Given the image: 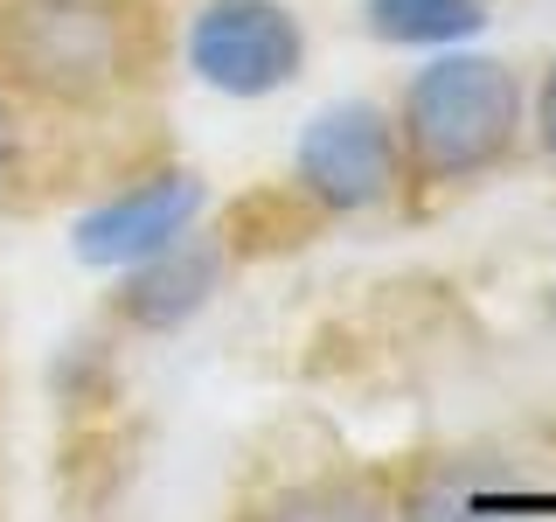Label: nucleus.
Wrapping results in <instances>:
<instances>
[{
  "instance_id": "1",
  "label": "nucleus",
  "mask_w": 556,
  "mask_h": 522,
  "mask_svg": "<svg viewBox=\"0 0 556 522\" xmlns=\"http://www.w3.org/2000/svg\"><path fill=\"white\" fill-rule=\"evenodd\" d=\"M167 70L153 0H0V91L63 126L132 112Z\"/></svg>"
},
{
  "instance_id": "2",
  "label": "nucleus",
  "mask_w": 556,
  "mask_h": 522,
  "mask_svg": "<svg viewBox=\"0 0 556 522\" xmlns=\"http://www.w3.org/2000/svg\"><path fill=\"white\" fill-rule=\"evenodd\" d=\"M404 196H459L529 153V84L508 57L431 49L390 104Z\"/></svg>"
},
{
  "instance_id": "3",
  "label": "nucleus",
  "mask_w": 556,
  "mask_h": 522,
  "mask_svg": "<svg viewBox=\"0 0 556 522\" xmlns=\"http://www.w3.org/2000/svg\"><path fill=\"white\" fill-rule=\"evenodd\" d=\"M286 196L313 223H362L404 202V153H396L390 104L334 98L300 126L286 161Z\"/></svg>"
},
{
  "instance_id": "4",
  "label": "nucleus",
  "mask_w": 556,
  "mask_h": 522,
  "mask_svg": "<svg viewBox=\"0 0 556 522\" xmlns=\"http://www.w3.org/2000/svg\"><path fill=\"white\" fill-rule=\"evenodd\" d=\"M306 22L292 0H202L181 28V63L223 98H278L306 77Z\"/></svg>"
},
{
  "instance_id": "5",
  "label": "nucleus",
  "mask_w": 556,
  "mask_h": 522,
  "mask_svg": "<svg viewBox=\"0 0 556 522\" xmlns=\"http://www.w3.org/2000/svg\"><path fill=\"white\" fill-rule=\"evenodd\" d=\"M202 209H208V188H202L195 167L132 174V182H118L112 196H98L77 223H70V251H77V265H91V272H126L139 258L167 251L174 237H188L202 223Z\"/></svg>"
},
{
  "instance_id": "6",
  "label": "nucleus",
  "mask_w": 556,
  "mask_h": 522,
  "mask_svg": "<svg viewBox=\"0 0 556 522\" xmlns=\"http://www.w3.org/2000/svg\"><path fill=\"white\" fill-rule=\"evenodd\" d=\"M230 278V244L208 237L202 223L188 237H174L167 251L139 258V265L112 272V293H104V327L118 335H139V341H161V335H181L195 313H208V300L223 293Z\"/></svg>"
},
{
  "instance_id": "7",
  "label": "nucleus",
  "mask_w": 556,
  "mask_h": 522,
  "mask_svg": "<svg viewBox=\"0 0 556 522\" xmlns=\"http://www.w3.org/2000/svg\"><path fill=\"white\" fill-rule=\"evenodd\" d=\"M396 522H529V495L515 487L508 460L480 452H425L382 474Z\"/></svg>"
},
{
  "instance_id": "8",
  "label": "nucleus",
  "mask_w": 556,
  "mask_h": 522,
  "mask_svg": "<svg viewBox=\"0 0 556 522\" xmlns=\"http://www.w3.org/2000/svg\"><path fill=\"white\" fill-rule=\"evenodd\" d=\"M237 522H396L390 487L369 467H313V474H286L257 487L237 509Z\"/></svg>"
},
{
  "instance_id": "9",
  "label": "nucleus",
  "mask_w": 556,
  "mask_h": 522,
  "mask_svg": "<svg viewBox=\"0 0 556 522\" xmlns=\"http://www.w3.org/2000/svg\"><path fill=\"white\" fill-rule=\"evenodd\" d=\"M494 22V0H362V28L382 49H459Z\"/></svg>"
},
{
  "instance_id": "10",
  "label": "nucleus",
  "mask_w": 556,
  "mask_h": 522,
  "mask_svg": "<svg viewBox=\"0 0 556 522\" xmlns=\"http://www.w3.org/2000/svg\"><path fill=\"white\" fill-rule=\"evenodd\" d=\"M63 119L28 112L14 91H0V216H22L49 196V147Z\"/></svg>"
},
{
  "instance_id": "11",
  "label": "nucleus",
  "mask_w": 556,
  "mask_h": 522,
  "mask_svg": "<svg viewBox=\"0 0 556 522\" xmlns=\"http://www.w3.org/2000/svg\"><path fill=\"white\" fill-rule=\"evenodd\" d=\"M529 147L556 167V57L535 70V84H529Z\"/></svg>"
}]
</instances>
